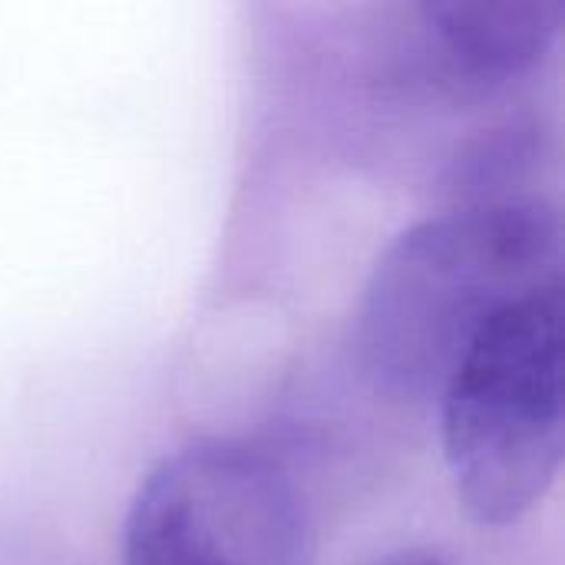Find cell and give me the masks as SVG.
I'll return each instance as SVG.
<instances>
[{
    "label": "cell",
    "instance_id": "5",
    "mask_svg": "<svg viewBox=\"0 0 565 565\" xmlns=\"http://www.w3.org/2000/svg\"><path fill=\"white\" fill-rule=\"evenodd\" d=\"M374 565H447L437 553L430 550H401V553H391L387 559H377Z\"/></svg>",
    "mask_w": 565,
    "mask_h": 565
},
{
    "label": "cell",
    "instance_id": "4",
    "mask_svg": "<svg viewBox=\"0 0 565 565\" xmlns=\"http://www.w3.org/2000/svg\"><path fill=\"white\" fill-rule=\"evenodd\" d=\"M556 0H424L411 7L401 63L424 89L473 103L530 76L556 46Z\"/></svg>",
    "mask_w": 565,
    "mask_h": 565
},
{
    "label": "cell",
    "instance_id": "1",
    "mask_svg": "<svg viewBox=\"0 0 565 565\" xmlns=\"http://www.w3.org/2000/svg\"><path fill=\"white\" fill-rule=\"evenodd\" d=\"M563 285V225L536 195H483L401 232L377 258L354 321L367 384L437 401L467 348L516 301Z\"/></svg>",
    "mask_w": 565,
    "mask_h": 565
},
{
    "label": "cell",
    "instance_id": "3",
    "mask_svg": "<svg viewBox=\"0 0 565 565\" xmlns=\"http://www.w3.org/2000/svg\"><path fill=\"white\" fill-rule=\"evenodd\" d=\"M122 565H311V516L291 470L242 440H195L139 483Z\"/></svg>",
    "mask_w": 565,
    "mask_h": 565
},
{
    "label": "cell",
    "instance_id": "2",
    "mask_svg": "<svg viewBox=\"0 0 565 565\" xmlns=\"http://www.w3.org/2000/svg\"><path fill=\"white\" fill-rule=\"evenodd\" d=\"M444 460L480 526L523 520L563 467V285L507 308L437 394Z\"/></svg>",
    "mask_w": 565,
    "mask_h": 565
}]
</instances>
